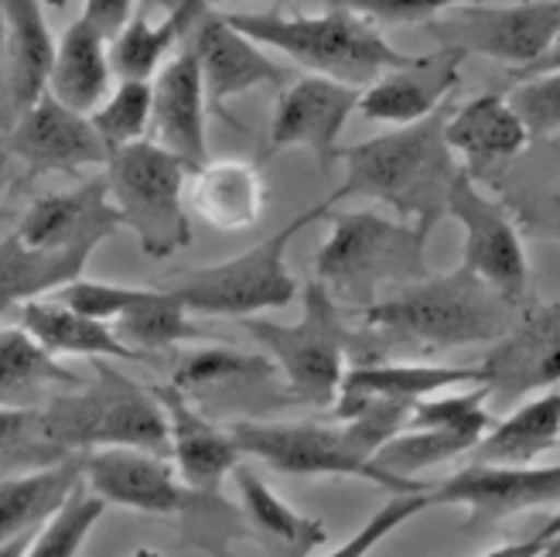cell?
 <instances>
[{
  "label": "cell",
  "instance_id": "1",
  "mask_svg": "<svg viewBox=\"0 0 560 557\" xmlns=\"http://www.w3.org/2000/svg\"><path fill=\"white\" fill-rule=\"evenodd\" d=\"M447 114H452V103L438 106L424 120L400 124L373 141L346 148L339 154L346 164V182L339 192H331V199H376L400 219L434 233L447 216V192L462 169L444 141Z\"/></svg>",
  "mask_w": 560,
  "mask_h": 557
},
{
  "label": "cell",
  "instance_id": "2",
  "mask_svg": "<svg viewBox=\"0 0 560 557\" xmlns=\"http://www.w3.org/2000/svg\"><path fill=\"white\" fill-rule=\"evenodd\" d=\"M520 312V304L495 294L462 264L447 274L431 270L420 281L386 294L373 309L359 312V318L386 346L434 352L495 343L513 328Z\"/></svg>",
  "mask_w": 560,
  "mask_h": 557
},
{
  "label": "cell",
  "instance_id": "3",
  "mask_svg": "<svg viewBox=\"0 0 560 557\" xmlns=\"http://www.w3.org/2000/svg\"><path fill=\"white\" fill-rule=\"evenodd\" d=\"M331 233L315 254V281L349 312H366L428 277V230L376 209L328 212Z\"/></svg>",
  "mask_w": 560,
  "mask_h": 557
},
{
  "label": "cell",
  "instance_id": "4",
  "mask_svg": "<svg viewBox=\"0 0 560 557\" xmlns=\"http://www.w3.org/2000/svg\"><path fill=\"white\" fill-rule=\"evenodd\" d=\"M243 35L260 42L270 51H284L291 62L307 72L349 82L366 90L373 79L410 59L386 42L383 27L342 4H328L322 14H226Z\"/></svg>",
  "mask_w": 560,
  "mask_h": 557
},
{
  "label": "cell",
  "instance_id": "5",
  "mask_svg": "<svg viewBox=\"0 0 560 557\" xmlns=\"http://www.w3.org/2000/svg\"><path fill=\"white\" fill-rule=\"evenodd\" d=\"M96 380L90 386H72L51 394L42 410L51 438L69 452L93 449H144L172 459V438H167V417L151 386H140L114 367V359H93Z\"/></svg>",
  "mask_w": 560,
  "mask_h": 557
},
{
  "label": "cell",
  "instance_id": "6",
  "mask_svg": "<svg viewBox=\"0 0 560 557\" xmlns=\"http://www.w3.org/2000/svg\"><path fill=\"white\" fill-rule=\"evenodd\" d=\"M335 206L331 195L325 202L298 212L291 222H284L273 236L249 246L246 254L230 257L212 267L188 270L175 281H167V291H175L185 309L209 318H246L260 312L288 309L298 298V281L288 267V246L318 219H325Z\"/></svg>",
  "mask_w": 560,
  "mask_h": 557
},
{
  "label": "cell",
  "instance_id": "7",
  "mask_svg": "<svg viewBox=\"0 0 560 557\" xmlns=\"http://www.w3.org/2000/svg\"><path fill=\"white\" fill-rule=\"evenodd\" d=\"M106 192L120 222L151 260H167L191 243L188 164L151 137L133 141L106 161Z\"/></svg>",
  "mask_w": 560,
  "mask_h": 557
},
{
  "label": "cell",
  "instance_id": "8",
  "mask_svg": "<svg viewBox=\"0 0 560 557\" xmlns=\"http://www.w3.org/2000/svg\"><path fill=\"white\" fill-rule=\"evenodd\" d=\"M243 325L249 339L277 363L294 404L315 410L335 407L355 332L342 322V304L325 285L312 281L304 288V315L294 325L267 322L260 315H246Z\"/></svg>",
  "mask_w": 560,
  "mask_h": 557
},
{
  "label": "cell",
  "instance_id": "9",
  "mask_svg": "<svg viewBox=\"0 0 560 557\" xmlns=\"http://www.w3.org/2000/svg\"><path fill=\"white\" fill-rule=\"evenodd\" d=\"M236 449L249 459H260L284 476H342L366 479L389 492H410L431 486L428 479H400L376 465V459L352 438L346 421H264V417H240L226 425Z\"/></svg>",
  "mask_w": 560,
  "mask_h": 557
},
{
  "label": "cell",
  "instance_id": "10",
  "mask_svg": "<svg viewBox=\"0 0 560 557\" xmlns=\"http://www.w3.org/2000/svg\"><path fill=\"white\" fill-rule=\"evenodd\" d=\"M82 479L106 499V507H124L148 517H236L219 492H195L185 486L167 455L127 449V444L82 455Z\"/></svg>",
  "mask_w": 560,
  "mask_h": 557
},
{
  "label": "cell",
  "instance_id": "11",
  "mask_svg": "<svg viewBox=\"0 0 560 557\" xmlns=\"http://www.w3.org/2000/svg\"><path fill=\"white\" fill-rule=\"evenodd\" d=\"M438 45L486 55L513 72L534 66L560 38V0H520V4H462L428 21Z\"/></svg>",
  "mask_w": 560,
  "mask_h": 557
},
{
  "label": "cell",
  "instance_id": "12",
  "mask_svg": "<svg viewBox=\"0 0 560 557\" xmlns=\"http://www.w3.org/2000/svg\"><path fill=\"white\" fill-rule=\"evenodd\" d=\"M447 216L458 219L465 246L462 264L506 301L526 309L529 304V260L510 209L482 192L465 169H458L447 192Z\"/></svg>",
  "mask_w": 560,
  "mask_h": 557
},
{
  "label": "cell",
  "instance_id": "13",
  "mask_svg": "<svg viewBox=\"0 0 560 557\" xmlns=\"http://www.w3.org/2000/svg\"><path fill=\"white\" fill-rule=\"evenodd\" d=\"M359 96H362L359 86H349V82L328 79L318 72L291 79L277 93L264 158L301 148L315 158L318 172L328 175L342 154L339 137L359 109Z\"/></svg>",
  "mask_w": 560,
  "mask_h": 557
},
{
  "label": "cell",
  "instance_id": "14",
  "mask_svg": "<svg viewBox=\"0 0 560 557\" xmlns=\"http://www.w3.org/2000/svg\"><path fill=\"white\" fill-rule=\"evenodd\" d=\"M489 407H516L529 394L560 383V315L553 304H526L506 336L479 363Z\"/></svg>",
  "mask_w": 560,
  "mask_h": 557
},
{
  "label": "cell",
  "instance_id": "15",
  "mask_svg": "<svg viewBox=\"0 0 560 557\" xmlns=\"http://www.w3.org/2000/svg\"><path fill=\"white\" fill-rule=\"evenodd\" d=\"M178 390L199 404L206 414L219 410H246L254 407L257 414L277 407V404H294L284 376H280L277 363L260 352H243L233 346H209V349H191L182 356V363L172 376Z\"/></svg>",
  "mask_w": 560,
  "mask_h": 557
},
{
  "label": "cell",
  "instance_id": "16",
  "mask_svg": "<svg viewBox=\"0 0 560 557\" xmlns=\"http://www.w3.org/2000/svg\"><path fill=\"white\" fill-rule=\"evenodd\" d=\"M560 503V465L468 462L452 479L424 489V510L468 507L471 523H499L513 513Z\"/></svg>",
  "mask_w": 560,
  "mask_h": 557
},
{
  "label": "cell",
  "instance_id": "17",
  "mask_svg": "<svg viewBox=\"0 0 560 557\" xmlns=\"http://www.w3.org/2000/svg\"><path fill=\"white\" fill-rule=\"evenodd\" d=\"M188 48L195 51L206 82L209 106L222 109V103H230L233 96H243L249 90L260 86H288L294 72L288 66H280L273 55L243 35L240 27L226 14L206 11L188 32Z\"/></svg>",
  "mask_w": 560,
  "mask_h": 557
},
{
  "label": "cell",
  "instance_id": "18",
  "mask_svg": "<svg viewBox=\"0 0 560 557\" xmlns=\"http://www.w3.org/2000/svg\"><path fill=\"white\" fill-rule=\"evenodd\" d=\"M4 144L21 158L32 175L38 172H79L109 161V148L96 134L90 114H79L55 96H42L21 109Z\"/></svg>",
  "mask_w": 560,
  "mask_h": 557
},
{
  "label": "cell",
  "instance_id": "19",
  "mask_svg": "<svg viewBox=\"0 0 560 557\" xmlns=\"http://www.w3.org/2000/svg\"><path fill=\"white\" fill-rule=\"evenodd\" d=\"M465 59L468 55L452 45H438V51L428 55H410L407 62L386 69L362 90L355 114L389 127L424 120L458 90Z\"/></svg>",
  "mask_w": 560,
  "mask_h": 557
},
{
  "label": "cell",
  "instance_id": "20",
  "mask_svg": "<svg viewBox=\"0 0 560 557\" xmlns=\"http://www.w3.org/2000/svg\"><path fill=\"white\" fill-rule=\"evenodd\" d=\"M151 390H154V397L161 401L164 417H167L172 462L178 468V476L195 492H219L222 483L233 476V468L243 459L230 428L215 425L212 414H206L172 380L154 383Z\"/></svg>",
  "mask_w": 560,
  "mask_h": 557
},
{
  "label": "cell",
  "instance_id": "21",
  "mask_svg": "<svg viewBox=\"0 0 560 557\" xmlns=\"http://www.w3.org/2000/svg\"><path fill=\"white\" fill-rule=\"evenodd\" d=\"M151 130L154 141L167 148L175 158L188 164L195 172L199 164L209 161V96L195 51L185 45L167 59L158 76L151 79Z\"/></svg>",
  "mask_w": 560,
  "mask_h": 557
},
{
  "label": "cell",
  "instance_id": "22",
  "mask_svg": "<svg viewBox=\"0 0 560 557\" xmlns=\"http://www.w3.org/2000/svg\"><path fill=\"white\" fill-rule=\"evenodd\" d=\"M444 141L475 182H499V175L526 151L529 130L513 103L499 93H482L462 106H452L444 120Z\"/></svg>",
  "mask_w": 560,
  "mask_h": 557
},
{
  "label": "cell",
  "instance_id": "23",
  "mask_svg": "<svg viewBox=\"0 0 560 557\" xmlns=\"http://www.w3.org/2000/svg\"><path fill=\"white\" fill-rule=\"evenodd\" d=\"M124 227L117 206L109 202L106 178H90L72 192L42 195L18 222V236L38 250H96Z\"/></svg>",
  "mask_w": 560,
  "mask_h": 557
},
{
  "label": "cell",
  "instance_id": "24",
  "mask_svg": "<svg viewBox=\"0 0 560 557\" xmlns=\"http://www.w3.org/2000/svg\"><path fill=\"white\" fill-rule=\"evenodd\" d=\"M455 383H479V367H438V363H355L346 370L339 397H335V417H352L366 404H407L413 407L420 397H431L438 390Z\"/></svg>",
  "mask_w": 560,
  "mask_h": 557
},
{
  "label": "cell",
  "instance_id": "25",
  "mask_svg": "<svg viewBox=\"0 0 560 557\" xmlns=\"http://www.w3.org/2000/svg\"><path fill=\"white\" fill-rule=\"evenodd\" d=\"M191 212L219 233H240L257 227L267 209V185L257 161L209 158L191 172Z\"/></svg>",
  "mask_w": 560,
  "mask_h": 557
},
{
  "label": "cell",
  "instance_id": "26",
  "mask_svg": "<svg viewBox=\"0 0 560 557\" xmlns=\"http://www.w3.org/2000/svg\"><path fill=\"white\" fill-rule=\"evenodd\" d=\"M82 455L86 452H75L48 468L0 472V554H8L11 544H21L18 554H27L32 534L82 479Z\"/></svg>",
  "mask_w": 560,
  "mask_h": 557
},
{
  "label": "cell",
  "instance_id": "27",
  "mask_svg": "<svg viewBox=\"0 0 560 557\" xmlns=\"http://www.w3.org/2000/svg\"><path fill=\"white\" fill-rule=\"evenodd\" d=\"M4 14V76L11 109L21 114L48 93L55 38L42 0H0Z\"/></svg>",
  "mask_w": 560,
  "mask_h": 557
},
{
  "label": "cell",
  "instance_id": "28",
  "mask_svg": "<svg viewBox=\"0 0 560 557\" xmlns=\"http://www.w3.org/2000/svg\"><path fill=\"white\" fill-rule=\"evenodd\" d=\"M11 315L55 356H86V359L106 356V359H127V363H133V359L137 363H148L144 356L117 336L109 322L82 315L51 294L21 301Z\"/></svg>",
  "mask_w": 560,
  "mask_h": 557
},
{
  "label": "cell",
  "instance_id": "29",
  "mask_svg": "<svg viewBox=\"0 0 560 557\" xmlns=\"http://www.w3.org/2000/svg\"><path fill=\"white\" fill-rule=\"evenodd\" d=\"M114 66H109V42L93 32L86 21H72L55 42V62L48 76V96L66 103L79 114L93 109L114 90Z\"/></svg>",
  "mask_w": 560,
  "mask_h": 557
},
{
  "label": "cell",
  "instance_id": "30",
  "mask_svg": "<svg viewBox=\"0 0 560 557\" xmlns=\"http://www.w3.org/2000/svg\"><path fill=\"white\" fill-rule=\"evenodd\" d=\"M209 11V0H178L161 21L148 14H133L120 35L109 42V66L117 79H154L158 69L172 59L182 38H188L191 24Z\"/></svg>",
  "mask_w": 560,
  "mask_h": 557
},
{
  "label": "cell",
  "instance_id": "31",
  "mask_svg": "<svg viewBox=\"0 0 560 557\" xmlns=\"http://www.w3.org/2000/svg\"><path fill=\"white\" fill-rule=\"evenodd\" d=\"M560 441V394L544 390L537 397H526L502 421L482 434V441L468 452L471 462L495 465H534L540 455L553 452Z\"/></svg>",
  "mask_w": 560,
  "mask_h": 557
},
{
  "label": "cell",
  "instance_id": "32",
  "mask_svg": "<svg viewBox=\"0 0 560 557\" xmlns=\"http://www.w3.org/2000/svg\"><path fill=\"white\" fill-rule=\"evenodd\" d=\"M96 250H38L18 233L0 240V318L11 315L21 301L42 298L86 270Z\"/></svg>",
  "mask_w": 560,
  "mask_h": 557
},
{
  "label": "cell",
  "instance_id": "33",
  "mask_svg": "<svg viewBox=\"0 0 560 557\" xmlns=\"http://www.w3.org/2000/svg\"><path fill=\"white\" fill-rule=\"evenodd\" d=\"M82 380L66 370L32 332L21 325L0 328V407L45 404L51 394L79 386Z\"/></svg>",
  "mask_w": 560,
  "mask_h": 557
},
{
  "label": "cell",
  "instance_id": "34",
  "mask_svg": "<svg viewBox=\"0 0 560 557\" xmlns=\"http://www.w3.org/2000/svg\"><path fill=\"white\" fill-rule=\"evenodd\" d=\"M233 483L240 489L243 517L254 523V531L264 541H270V547L277 554L304 557V554H315L322 544H328L325 523L318 517H304L291 503H284V499H280L254 468L236 465Z\"/></svg>",
  "mask_w": 560,
  "mask_h": 557
},
{
  "label": "cell",
  "instance_id": "35",
  "mask_svg": "<svg viewBox=\"0 0 560 557\" xmlns=\"http://www.w3.org/2000/svg\"><path fill=\"white\" fill-rule=\"evenodd\" d=\"M114 332L148 363L154 352H172L182 343L209 339V332L191 322L185 301L167 288H140L137 301L114 322Z\"/></svg>",
  "mask_w": 560,
  "mask_h": 557
},
{
  "label": "cell",
  "instance_id": "36",
  "mask_svg": "<svg viewBox=\"0 0 560 557\" xmlns=\"http://www.w3.org/2000/svg\"><path fill=\"white\" fill-rule=\"evenodd\" d=\"M479 428H404L376 449V465L389 476L420 479V472L455 462L482 441Z\"/></svg>",
  "mask_w": 560,
  "mask_h": 557
},
{
  "label": "cell",
  "instance_id": "37",
  "mask_svg": "<svg viewBox=\"0 0 560 557\" xmlns=\"http://www.w3.org/2000/svg\"><path fill=\"white\" fill-rule=\"evenodd\" d=\"M75 452L51 438L42 404L0 407V472H32L59 465Z\"/></svg>",
  "mask_w": 560,
  "mask_h": 557
},
{
  "label": "cell",
  "instance_id": "38",
  "mask_svg": "<svg viewBox=\"0 0 560 557\" xmlns=\"http://www.w3.org/2000/svg\"><path fill=\"white\" fill-rule=\"evenodd\" d=\"M103 513H106V499L100 492H93L86 479H79L62 503L51 510V517L32 534L27 554L32 557H75L82 547H86L93 526L100 523Z\"/></svg>",
  "mask_w": 560,
  "mask_h": 557
},
{
  "label": "cell",
  "instance_id": "39",
  "mask_svg": "<svg viewBox=\"0 0 560 557\" xmlns=\"http://www.w3.org/2000/svg\"><path fill=\"white\" fill-rule=\"evenodd\" d=\"M151 106H154L151 79H117V86L90 114L109 154L133 141H144L151 130Z\"/></svg>",
  "mask_w": 560,
  "mask_h": 557
},
{
  "label": "cell",
  "instance_id": "40",
  "mask_svg": "<svg viewBox=\"0 0 560 557\" xmlns=\"http://www.w3.org/2000/svg\"><path fill=\"white\" fill-rule=\"evenodd\" d=\"M510 103L523 117V124L529 130V141L553 137L560 130V69L520 79L510 93Z\"/></svg>",
  "mask_w": 560,
  "mask_h": 557
},
{
  "label": "cell",
  "instance_id": "41",
  "mask_svg": "<svg viewBox=\"0 0 560 557\" xmlns=\"http://www.w3.org/2000/svg\"><path fill=\"white\" fill-rule=\"evenodd\" d=\"M51 298L66 301L69 309L90 315V318H100V322H109L114 325L130 304L137 301L140 288H127V285H106V281H86V277H72V281L59 285L55 291H48Z\"/></svg>",
  "mask_w": 560,
  "mask_h": 557
},
{
  "label": "cell",
  "instance_id": "42",
  "mask_svg": "<svg viewBox=\"0 0 560 557\" xmlns=\"http://www.w3.org/2000/svg\"><path fill=\"white\" fill-rule=\"evenodd\" d=\"M428 489V486H424ZM424 489H410V492H394V499L376 510L366 526H362L359 534H352L342 547H335L331 554L335 557H362V554H370L376 544H383L389 534L397 531V526H404L407 520H413L417 513H424Z\"/></svg>",
  "mask_w": 560,
  "mask_h": 557
},
{
  "label": "cell",
  "instance_id": "43",
  "mask_svg": "<svg viewBox=\"0 0 560 557\" xmlns=\"http://www.w3.org/2000/svg\"><path fill=\"white\" fill-rule=\"evenodd\" d=\"M328 4H342L386 27V24H428L444 11L462 4H482V0H328Z\"/></svg>",
  "mask_w": 560,
  "mask_h": 557
},
{
  "label": "cell",
  "instance_id": "44",
  "mask_svg": "<svg viewBox=\"0 0 560 557\" xmlns=\"http://www.w3.org/2000/svg\"><path fill=\"white\" fill-rule=\"evenodd\" d=\"M137 0H86L82 8V21H86L93 32H100L106 42H114L120 35V27L133 18Z\"/></svg>",
  "mask_w": 560,
  "mask_h": 557
},
{
  "label": "cell",
  "instance_id": "45",
  "mask_svg": "<svg viewBox=\"0 0 560 557\" xmlns=\"http://www.w3.org/2000/svg\"><path fill=\"white\" fill-rule=\"evenodd\" d=\"M553 537H560V513L557 517H550L540 531L529 537L526 544H510V547H495L492 550V557H540V550L553 541Z\"/></svg>",
  "mask_w": 560,
  "mask_h": 557
},
{
  "label": "cell",
  "instance_id": "46",
  "mask_svg": "<svg viewBox=\"0 0 560 557\" xmlns=\"http://www.w3.org/2000/svg\"><path fill=\"white\" fill-rule=\"evenodd\" d=\"M529 222L540 227V230H547V233H553V236H560V182L544 195L534 209H529Z\"/></svg>",
  "mask_w": 560,
  "mask_h": 557
},
{
  "label": "cell",
  "instance_id": "47",
  "mask_svg": "<svg viewBox=\"0 0 560 557\" xmlns=\"http://www.w3.org/2000/svg\"><path fill=\"white\" fill-rule=\"evenodd\" d=\"M557 69H560V38H557V42H553V45H550V48H547V51L540 55V59H537L534 66H526V69L513 72L510 79H516V82H520V79L540 76V72H557Z\"/></svg>",
  "mask_w": 560,
  "mask_h": 557
},
{
  "label": "cell",
  "instance_id": "48",
  "mask_svg": "<svg viewBox=\"0 0 560 557\" xmlns=\"http://www.w3.org/2000/svg\"><path fill=\"white\" fill-rule=\"evenodd\" d=\"M544 554H547V557H560V537H553V541L540 550V557H544Z\"/></svg>",
  "mask_w": 560,
  "mask_h": 557
},
{
  "label": "cell",
  "instance_id": "49",
  "mask_svg": "<svg viewBox=\"0 0 560 557\" xmlns=\"http://www.w3.org/2000/svg\"><path fill=\"white\" fill-rule=\"evenodd\" d=\"M0 69H4V14H0Z\"/></svg>",
  "mask_w": 560,
  "mask_h": 557
},
{
  "label": "cell",
  "instance_id": "50",
  "mask_svg": "<svg viewBox=\"0 0 560 557\" xmlns=\"http://www.w3.org/2000/svg\"><path fill=\"white\" fill-rule=\"evenodd\" d=\"M11 158V151H8V144L4 141H0V172H4V161Z\"/></svg>",
  "mask_w": 560,
  "mask_h": 557
},
{
  "label": "cell",
  "instance_id": "51",
  "mask_svg": "<svg viewBox=\"0 0 560 557\" xmlns=\"http://www.w3.org/2000/svg\"><path fill=\"white\" fill-rule=\"evenodd\" d=\"M48 4H55V8H59V11H62V8H66V0H48Z\"/></svg>",
  "mask_w": 560,
  "mask_h": 557
},
{
  "label": "cell",
  "instance_id": "52",
  "mask_svg": "<svg viewBox=\"0 0 560 557\" xmlns=\"http://www.w3.org/2000/svg\"><path fill=\"white\" fill-rule=\"evenodd\" d=\"M553 309H557V315H560V301H553Z\"/></svg>",
  "mask_w": 560,
  "mask_h": 557
},
{
  "label": "cell",
  "instance_id": "53",
  "mask_svg": "<svg viewBox=\"0 0 560 557\" xmlns=\"http://www.w3.org/2000/svg\"><path fill=\"white\" fill-rule=\"evenodd\" d=\"M557 449H560V441H557Z\"/></svg>",
  "mask_w": 560,
  "mask_h": 557
}]
</instances>
